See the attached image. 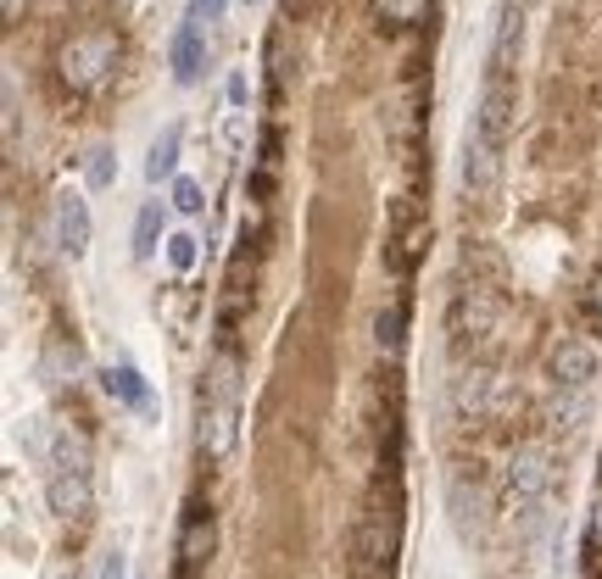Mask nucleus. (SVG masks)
Segmentation results:
<instances>
[{"label":"nucleus","instance_id":"27","mask_svg":"<svg viewBox=\"0 0 602 579\" xmlns=\"http://www.w3.org/2000/svg\"><path fill=\"white\" fill-rule=\"evenodd\" d=\"M51 579H79V574H51Z\"/></svg>","mask_w":602,"mask_h":579},{"label":"nucleus","instance_id":"2","mask_svg":"<svg viewBox=\"0 0 602 579\" xmlns=\"http://www.w3.org/2000/svg\"><path fill=\"white\" fill-rule=\"evenodd\" d=\"M196 440H201V451H207L212 463H229V451H235V440H240V368H235V357L212 362Z\"/></svg>","mask_w":602,"mask_h":579},{"label":"nucleus","instance_id":"16","mask_svg":"<svg viewBox=\"0 0 602 579\" xmlns=\"http://www.w3.org/2000/svg\"><path fill=\"white\" fill-rule=\"evenodd\" d=\"M374 340H380L385 357H396V351H402V340H407V301H402V296H396L391 307H380V318H374Z\"/></svg>","mask_w":602,"mask_h":579},{"label":"nucleus","instance_id":"11","mask_svg":"<svg viewBox=\"0 0 602 579\" xmlns=\"http://www.w3.org/2000/svg\"><path fill=\"white\" fill-rule=\"evenodd\" d=\"M212 546H218V529H212V513L190 507V518H184V529H179V574H184V579H196L201 568H207Z\"/></svg>","mask_w":602,"mask_h":579},{"label":"nucleus","instance_id":"23","mask_svg":"<svg viewBox=\"0 0 602 579\" xmlns=\"http://www.w3.org/2000/svg\"><path fill=\"white\" fill-rule=\"evenodd\" d=\"M223 12H229V0H190V17L196 23H223Z\"/></svg>","mask_w":602,"mask_h":579},{"label":"nucleus","instance_id":"13","mask_svg":"<svg viewBox=\"0 0 602 579\" xmlns=\"http://www.w3.org/2000/svg\"><path fill=\"white\" fill-rule=\"evenodd\" d=\"M179 145H184V129H179V123H168V129L151 140V151H145V179H151V184L179 179Z\"/></svg>","mask_w":602,"mask_h":579},{"label":"nucleus","instance_id":"9","mask_svg":"<svg viewBox=\"0 0 602 579\" xmlns=\"http://www.w3.org/2000/svg\"><path fill=\"white\" fill-rule=\"evenodd\" d=\"M90 234H95V223H90V201H84V190H62V195H56V245L79 262L84 251H90Z\"/></svg>","mask_w":602,"mask_h":579},{"label":"nucleus","instance_id":"28","mask_svg":"<svg viewBox=\"0 0 602 579\" xmlns=\"http://www.w3.org/2000/svg\"><path fill=\"white\" fill-rule=\"evenodd\" d=\"M240 6H262V0H240Z\"/></svg>","mask_w":602,"mask_h":579},{"label":"nucleus","instance_id":"29","mask_svg":"<svg viewBox=\"0 0 602 579\" xmlns=\"http://www.w3.org/2000/svg\"><path fill=\"white\" fill-rule=\"evenodd\" d=\"M597 296H602V284H597Z\"/></svg>","mask_w":602,"mask_h":579},{"label":"nucleus","instance_id":"22","mask_svg":"<svg viewBox=\"0 0 602 579\" xmlns=\"http://www.w3.org/2000/svg\"><path fill=\"white\" fill-rule=\"evenodd\" d=\"M95 579H129L123 552H101V557H95Z\"/></svg>","mask_w":602,"mask_h":579},{"label":"nucleus","instance_id":"3","mask_svg":"<svg viewBox=\"0 0 602 579\" xmlns=\"http://www.w3.org/2000/svg\"><path fill=\"white\" fill-rule=\"evenodd\" d=\"M90 496H95V479H90V457H84L79 440L56 446V457L45 463V507L56 518H84L90 513Z\"/></svg>","mask_w":602,"mask_h":579},{"label":"nucleus","instance_id":"25","mask_svg":"<svg viewBox=\"0 0 602 579\" xmlns=\"http://www.w3.org/2000/svg\"><path fill=\"white\" fill-rule=\"evenodd\" d=\"M591 552L602 557V496L591 502Z\"/></svg>","mask_w":602,"mask_h":579},{"label":"nucleus","instance_id":"4","mask_svg":"<svg viewBox=\"0 0 602 579\" xmlns=\"http://www.w3.org/2000/svg\"><path fill=\"white\" fill-rule=\"evenodd\" d=\"M547 485H552V468H547V451L524 446L519 457L508 463V513L536 524L541 502H547Z\"/></svg>","mask_w":602,"mask_h":579},{"label":"nucleus","instance_id":"21","mask_svg":"<svg viewBox=\"0 0 602 579\" xmlns=\"http://www.w3.org/2000/svg\"><path fill=\"white\" fill-rule=\"evenodd\" d=\"M246 140H251V123H246V112H235V106H229V112H223V145H229V151H246Z\"/></svg>","mask_w":602,"mask_h":579},{"label":"nucleus","instance_id":"12","mask_svg":"<svg viewBox=\"0 0 602 579\" xmlns=\"http://www.w3.org/2000/svg\"><path fill=\"white\" fill-rule=\"evenodd\" d=\"M168 62H173V78H179V84H196V78H201V67H207V39H201L196 17H184V23L173 28Z\"/></svg>","mask_w":602,"mask_h":579},{"label":"nucleus","instance_id":"24","mask_svg":"<svg viewBox=\"0 0 602 579\" xmlns=\"http://www.w3.org/2000/svg\"><path fill=\"white\" fill-rule=\"evenodd\" d=\"M246 95H251V78L235 67V73H229V106H235V112H246Z\"/></svg>","mask_w":602,"mask_h":579},{"label":"nucleus","instance_id":"5","mask_svg":"<svg viewBox=\"0 0 602 579\" xmlns=\"http://www.w3.org/2000/svg\"><path fill=\"white\" fill-rule=\"evenodd\" d=\"M56 67H62V78L73 90H95V84H106V73L118 67V45L106 34H79L73 45H62Z\"/></svg>","mask_w":602,"mask_h":579},{"label":"nucleus","instance_id":"7","mask_svg":"<svg viewBox=\"0 0 602 579\" xmlns=\"http://www.w3.org/2000/svg\"><path fill=\"white\" fill-rule=\"evenodd\" d=\"M524 51V0H497V28H491V56H485V73L513 78Z\"/></svg>","mask_w":602,"mask_h":579},{"label":"nucleus","instance_id":"18","mask_svg":"<svg viewBox=\"0 0 602 579\" xmlns=\"http://www.w3.org/2000/svg\"><path fill=\"white\" fill-rule=\"evenodd\" d=\"M112 179H118V156H112V145H95V151L84 156V184H90V190H106Z\"/></svg>","mask_w":602,"mask_h":579},{"label":"nucleus","instance_id":"10","mask_svg":"<svg viewBox=\"0 0 602 579\" xmlns=\"http://www.w3.org/2000/svg\"><path fill=\"white\" fill-rule=\"evenodd\" d=\"M552 379H558L563 390H586L591 379H597V346L580 335H563L558 346H552Z\"/></svg>","mask_w":602,"mask_h":579},{"label":"nucleus","instance_id":"20","mask_svg":"<svg viewBox=\"0 0 602 579\" xmlns=\"http://www.w3.org/2000/svg\"><path fill=\"white\" fill-rule=\"evenodd\" d=\"M173 212H184V218H196V212H201V206H207V201H201V184L196 179H173Z\"/></svg>","mask_w":602,"mask_h":579},{"label":"nucleus","instance_id":"6","mask_svg":"<svg viewBox=\"0 0 602 579\" xmlns=\"http://www.w3.org/2000/svg\"><path fill=\"white\" fill-rule=\"evenodd\" d=\"M513 112H519V84H513V78H502V73H485L469 129H474V134H485L491 145H508V134H513Z\"/></svg>","mask_w":602,"mask_h":579},{"label":"nucleus","instance_id":"19","mask_svg":"<svg viewBox=\"0 0 602 579\" xmlns=\"http://www.w3.org/2000/svg\"><path fill=\"white\" fill-rule=\"evenodd\" d=\"M196 257H201L196 234H168V268L173 273H190V268H196Z\"/></svg>","mask_w":602,"mask_h":579},{"label":"nucleus","instance_id":"17","mask_svg":"<svg viewBox=\"0 0 602 579\" xmlns=\"http://www.w3.org/2000/svg\"><path fill=\"white\" fill-rule=\"evenodd\" d=\"M157 234H162V201H145L140 218H134V257H151Z\"/></svg>","mask_w":602,"mask_h":579},{"label":"nucleus","instance_id":"8","mask_svg":"<svg viewBox=\"0 0 602 579\" xmlns=\"http://www.w3.org/2000/svg\"><path fill=\"white\" fill-rule=\"evenodd\" d=\"M497 184H502V145H491L485 134L469 129V140H463V190L474 201H491Z\"/></svg>","mask_w":602,"mask_h":579},{"label":"nucleus","instance_id":"15","mask_svg":"<svg viewBox=\"0 0 602 579\" xmlns=\"http://www.w3.org/2000/svg\"><path fill=\"white\" fill-rule=\"evenodd\" d=\"M106 390H112L123 407H134V412L151 407V390H145V379H140V368H134V362H112V368H106Z\"/></svg>","mask_w":602,"mask_h":579},{"label":"nucleus","instance_id":"26","mask_svg":"<svg viewBox=\"0 0 602 579\" xmlns=\"http://www.w3.org/2000/svg\"><path fill=\"white\" fill-rule=\"evenodd\" d=\"M0 6H6V23H17V17H23V0H0Z\"/></svg>","mask_w":602,"mask_h":579},{"label":"nucleus","instance_id":"14","mask_svg":"<svg viewBox=\"0 0 602 579\" xmlns=\"http://www.w3.org/2000/svg\"><path fill=\"white\" fill-rule=\"evenodd\" d=\"M424 240H430V223L413 218V212H402V229H396V240H391V268H396V273L413 268V262H419V251H424Z\"/></svg>","mask_w":602,"mask_h":579},{"label":"nucleus","instance_id":"1","mask_svg":"<svg viewBox=\"0 0 602 579\" xmlns=\"http://www.w3.org/2000/svg\"><path fill=\"white\" fill-rule=\"evenodd\" d=\"M396 546H402V496H396V485H374L352 529V568L357 574H385L396 563Z\"/></svg>","mask_w":602,"mask_h":579}]
</instances>
